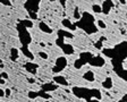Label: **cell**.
Instances as JSON below:
<instances>
[{
    "label": "cell",
    "mask_w": 127,
    "mask_h": 102,
    "mask_svg": "<svg viewBox=\"0 0 127 102\" xmlns=\"http://www.w3.org/2000/svg\"><path fill=\"white\" fill-rule=\"evenodd\" d=\"M95 47L98 48V49H101V48H102V42H101V41H99L98 43L95 44Z\"/></svg>",
    "instance_id": "31"
},
{
    "label": "cell",
    "mask_w": 127,
    "mask_h": 102,
    "mask_svg": "<svg viewBox=\"0 0 127 102\" xmlns=\"http://www.w3.org/2000/svg\"><path fill=\"white\" fill-rule=\"evenodd\" d=\"M39 95H40L39 92H35V91H30L29 93H27V97H29L30 99H32V100H33V99H36Z\"/></svg>",
    "instance_id": "19"
},
{
    "label": "cell",
    "mask_w": 127,
    "mask_h": 102,
    "mask_svg": "<svg viewBox=\"0 0 127 102\" xmlns=\"http://www.w3.org/2000/svg\"><path fill=\"white\" fill-rule=\"evenodd\" d=\"M91 95H92V98H94L95 100H99V101H100L101 98H102V94H101V92L99 91V90H95V89L91 90Z\"/></svg>",
    "instance_id": "15"
},
{
    "label": "cell",
    "mask_w": 127,
    "mask_h": 102,
    "mask_svg": "<svg viewBox=\"0 0 127 102\" xmlns=\"http://www.w3.org/2000/svg\"><path fill=\"white\" fill-rule=\"evenodd\" d=\"M5 91H6V97H10V94H11L10 89H6Z\"/></svg>",
    "instance_id": "30"
},
{
    "label": "cell",
    "mask_w": 127,
    "mask_h": 102,
    "mask_svg": "<svg viewBox=\"0 0 127 102\" xmlns=\"http://www.w3.org/2000/svg\"><path fill=\"white\" fill-rule=\"evenodd\" d=\"M39 29L41 30L42 32L47 33V34H51V33H52V29H51L50 26H48L44 22H40V23H39Z\"/></svg>",
    "instance_id": "9"
},
{
    "label": "cell",
    "mask_w": 127,
    "mask_h": 102,
    "mask_svg": "<svg viewBox=\"0 0 127 102\" xmlns=\"http://www.w3.org/2000/svg\"><path fill=\"white\" fill-rule=\"evenodd\" d=\"M58 89V85L57 84H44L42 85V90L44 92H49V91H55V90Z\"/></svg>",
    "instance_id": "12"
},
{
    "label": "cell",
    "mask_w": 127,
    "mask_h": 102,
    "mask_svg": "<svg viewBox=\"0 0 127 102\" xmlns=\"http://www.w3.org/2000/svg\"><path fill=\"white\" fill-rule=\"evenodd\" d=\"M89 102H100V101H99V100L93 99V100H89Z\"/></svg>",
    "instance_id": "36"
},
{
    "label": "cell",
    "mask_w": 127,
    "mask_h": 102,
    "mask_svg": "<svg viewBox=\"0 0 127 102\" xmlns=\"http://www.w3.org/2000/svg\"><path fill=\"white\" fill-rule=\"evenodd\" d=\"M67 59H66V57H59V58H57V60H56V66L58 68H60L61 70H63L64 68H66V66H67Z\"/></svg>",
    "instance_id": "6"
},
{
    "label": "cell",
    "mask_w": 127,
    "mask_h": 102,
    "mask_svg": "<svg viewBox=\"0 0 127 102\" xmlns=\"http://www.w3.org/2000/svg\"><path fill=\"white\" fill-rule=\"evenodd\" d=\"M112 1H109V0H106V1H103L102 2V5H101V7H102V13L103 14H109L110 13V10H111V8H112Z\"/></svg>",
    "instance_id": "3"
},
{
    "label": "cell",
    "mask_w": 127,
    "mask_h": 102,
    "mask_svg": "<svg viewBox=\"0 0 127 102\" xmlns=\"http://www.w3.org/2000/svg\"><path fill=\"white\" fill-rule=\"evenodd\" d=\"M3 67H5V64H3V61H1V63H0V68L3 69Z\"/></svg>",
    "instance_id": "34"
},
{
    "label": "cell",
    "mask_w": 127,
    "mask_h": 102,
    "mask_svg": "<svg viewBox=\"0 0 127 102\" xmlns=\"http://www.w3.org/2000/svg\"><path fill=\"white\" fill-rule=\"evenodd\" d=\"M21 24L23 25L25 29H31V27H33V22H32V19H23V21L21 22Z\"/></svg>",
    "instance_id": "16"
},
{
    "label": "cell",
    "mask_w": 127,
    "mask_h": 102,
    "mask_svg": "<svg viewBox=\"0 0 127 102\" xmlns=\"http://www.w3.org/2000/svg\"><path fill=\"white\" fill-rule=\"evenodd\" d=\"M102 86L107 90H110L111 87L114 86V82H112V78L111 77H106V79L102 82Z\"/></svg>",
    "instance_id": "11"
},
{
    "label": "cell",
    "mask_w": 127,
    "mask_h": 102,
    "mask_svg": "<svg viewBox=\"0 0 127 102\" xmlns=\"http://www.w3.org/2000/svg\"><path fill=\"white\" fill-rule=\"evenodd\" d=\"M61 24H63L64 27H67V29L70 30V31H75V30H76V25H74L73 23H70V21H69V19H67V18L63 19Z\"/></svg>",
    "instance_id": "10"
},
{
    "label": "cell",
    "mask_w": 127,
    "mask_h": 102,
    "mask_svg": "<svg viewBox=\"0 0 127 102\" xmlns=\"http://www.w3.org/2000/svg\"><path fill=\"white\" fill-rule=\"evenodd\" d=\"M84 64H85V63L82 60V59H77V60L74 63V67L77 68V69H79V68H82V66L84 65Z\"/></svg>",
    "instance_id": "20"
},
{
    "label": "cell",
    "mask_w": 127,
    "mask_h": 102,
    "mask_svg": "<svg viewBox=\"0 0 127 102\" xmlns=\"http://www.w3.org/2000/svg\"><path fill=\"white\" fill-rule=\"evenodd\" d=\"M83 78L87 82H94L95 81V75L92 70H87L83 74Z\"/></svg>",
    "instance_id": "8"
},
{
    "label": "cell",
    "mask_w": 127,
    "mask_h": 102,
    "mask_svg": "<svg viewBox=\"0 0 127 102\" xmlns=\"http://www.w3.org/2000/svg\"><path fill=\"white\" fill-rule=\"evenodd\" d=\"M25 68H26V70L29 71V73H31L32 75H35L37 71V68H39V66L36 65V64L34 63H26V65H25Z\"/></svg>",
    "instance_id": "4"
},
{
    "label": "cell",
    "mask_w": 127,
    "mask_h": 102,
    "mask_svg": "<svg viewBox=\"0 0 127 102\" xmlns=\"http://www.w3.org/2000/svg\"><path fill=\"white\" fill-rule=\"evenodd\" d=\"M40 1H35V0H33V1H26L25 2V9H27L30 11H33V13H37L39 11V7H40Z\"/></svg>",
    "instance_id": "1"
},
{
    "label": "cell",
    "mask_w": 127,
    "mask_h": 102,
    "mask_svg": "<svg viewBox=\"0 0 127 102\" xmlns=\"http://www.w3.org/2000/svg\"><path fill=\"white\" fill-rule=\"evenodd\" d=\"M21 50L23 51V53H24V56H25V57H27L29 59H31V60H33V59H34V56H33V53H31V51L27 49V47H22Z\"/></svg>",
    "instance_id": "14"
},
{
    "label": "cell",
    "mask_w": 127,
    "mask_h": 102,
    "mask_svg": "<svg viewBox=\"0 0 127 102\" xmlns=\"http://www.w3.org/2000/svg\"><path fill=\"white\" fill-rule=\"evenodd\" d=\"M10 102H13V101H10Z\"/></svg>",
    "instance_id": "37"
},
{
    "label": "cell",
    "mask_w": 127,
    "mask_h": 102,
    "mask_svg": "<svg viewBox=\"0 0 127 102\" xmlns=\"http://www.w3.org/2000/svg\"><path fill=\"white\" fill-rule=\"evenodd\" d=\"M29 16L31 17V19H37V13H33V11H30Z\"/></svg>",
    "instance_id": "25"
},
{
    "label": "cell",
    "mask_w": 127,
    "mask_h": 102,
    "mask_svg": "<svg viewBox=\"0 0 127 102\" xmlns=\"http://www.w3.org/2000/svg\"><path fill=\"white\" fill-rule=\"evenodd\" d=\"M39 94H40V97H42L43 99H47V100H49L51 98V95H49L47 92H44V91H42L41 93H39Z\"/></svg>",
    "instance_id": "23"
},
{
    "label": "cell",
    "mask_w": 127,
    "mask_h": 102,
    "mask_svg": "<svg viewBox=\"0 0 127 102\" xmlns=\"http://www.w3.org/2000/svg\"><path fill=\"white\" fill-rule=\"evenodd\" d=\"M119 102H127V94H125L124 97L122 98V100H120Z\"/></svg>",
    "instance_id": "32"
},
{
    "label": "cell",
    "mask_w": 127,
    "mask_h": 102,
    "mask_svg": "<svg viewBox=\"0 0 127 102\" xmlns=\"http://www.w3.org/2000/svg\"><path fill=\"white\" fill-rule=\"evenodd\" d=\"M39 57L41 58V59H48V57H49V56H48V53L45 52V51H39Z\"/></svg>",
    "instance_id": "22"
},
{
    "label": "cell",
    "mask_w": 127,
    "mask_h": 102,
    "mask_svg": "<svg viewBox=\"0 0 127 102\" xmlns=\"http://www.w3.org/2000/svg\"><path fill=\"white\" fill-rule=\"evenodd\" d=\"M74 18H75V19H77V21L82 19V15L79 14L78 8H75V10H74Z\"/></svg>",
    "instance_id": "21"
},
{
    "label": "cell",
    "mask_w": 127,
    "mask_h": 102,
    "mask_svg": "<svg viewBox=\"0 0 127 102\" xmlns=\"http://www.w3.org/2000/svg\"><path fill=\"white\" fill-rule=\"evenodd\" d=\"M92 58H93L92 53H90V52H84V53H82V55H81V58H79V59H82L84 63H90V61L92 60Z\"/></svg>",
    "instance_id": "13"
},
{
    "label": "cell",
    "mask_w": 127,
    "mask_h": 102,
    "mask_svg": "<svg viewBox=\"0 0 127 102\" xmlns=\"http://www.w3.org/2000/svg\"><path fill=\"white\" fill-rule=\"evenodd\" d=\"M0 97H1V98L6 97V91H5V90H3V89H2V87L0 89Z\"/></svg>",
    "instance_id": "27"
},
{
    "label": "cell",
    "mask_w": 127,
    "mask_h": 102,
    "mask_svg": "<svg viewBox=\"0 0 127 102\" xmlns=\"http://www.w3.org/2000/svg\"><path fill=\"white\" fill-rule=\"evenodd\" d=\"M90 64L92 66H94V67H102L106 64V60H104V58L102 56H95V57L92 58V60L90 61Z\"/></svg>",
    "instance_id": "2"
},
{
    "label": "cell",
    "mask_w": 127,
    "mask_h": 102,
    "mask_svg": "<svg viewBox=\"0 0 127 102\" xmlns=\"http://www.w3.org/2000/svg\"><path fill=\"white\" fill-rule=\"evenodd\" d=\"M5 81H6V79L0 78V84H1V85H3V84H5Z\"/></svg>",
    "instance_id": "35"
},
{
    "label": "cell",
    "mask_w": 127,
    "mask_h": 102,
    "mask_svg": "<svg viewBox=\"0 0 127 102\" xmlns=\"http://www.w3.org/2000/svg\"><path fill=\"white\" fill-rule=\"evenodd\" d=\"M53 81L57 85H64V86H68V81H67L64 76L61 75H57L53 77Z\"/></svg>",
    "instance_id": "5"
},
{
    "label": "cell",
    "mask_w": 127,
    "mask_h": 102,
    "mask_svg": "<svg viewBox=\"0 0 127 102\" xmlns=\"http://www.w3.org/2000/svg\"><path fill=\"white\" fill-rule=\"evenodd\" d=\"M120 76H122L124 79H126V81H127V70H124V73L120 74Z\"/></svg>",
    "instance_id": "28"
},
{
    "label": "cell",
    "mask_w": 127,
    "mask_h": 102,
    "mask_svg": "<svg viewBox=\"0 0 127 102\" xmlns=\"http://www.w3.org/2000/svg\"><path fill=\"white\" fill-rule=\"evenodd\" d=\"M61 49H63L65 55H73V53H74V47L71 44H69V43H65V44L61 47Z\"/></svg>",
    "instance_id": "7"
},
{
    "label": "cell",
    "mask_w": 127,
    "mask_h": 102,
    "mask_svg": "<svg viewBox=\"0 0 127 102\" xmlns=\"http://www.w3.org/2000/svg\"><path fill=\"white\" fill-rule=\"evenodd\" d=\"M27 82H29V83H35V79L34 78H27Z\"/></svg>",
    "instance_id": "33"
},
{
    "label": "cell",
    "mask_w": 127,
    "mask_h": 102,
    "mask_svg": "<svg viewBox=\"0 0 127 102\" xmlns=\"http://www.w3.org/2000/svg\"><path fill=\"white\" fill-rule=\"evenodd\" d=\"M18 49H16V48H13V49H10V58L13 59V60H16L17 58H18Z\"/></svg>",
    "instance_id": "17"
},
{
    "label": "cell",
    "mask_w": 127,
    "mask_h": 102,
    "mask_svg": "<svg viewBox=\"0 0 127 102\" xmlns=\"http://www.w3.org/2000/svg\"><path fill=\"white\" fill-rule=\"evenodd\" d=\"M92 10L94 14H101L102 13V7H101V5H93L92 6Z\"/></svg>",
    "instance_id": "18"
},
{
    "label": "cell",
    "mask_w": 127,
    "mask_h": 102,
    "mask_svg": "<svg viewBox=\"0 0 127 102\" xmlns=\"http://www.w3.org/2000/svg\"><path fill=\"white\" fill-rule=\"evenodd\" d=\"M96 23H98V27H100V29H103V30H104V29L107 27L106 23H104L103 21H101V19H100V21H98Z\"/></svg>",
    "instance_id": "24"
},
{
    "label": "cell",
    "mask_w": 127,
    "mask_h": 102,
    "mask_svg": "<svg viewBox=\"0 0 127 102\" xmlns=\"http://www.w3.org/2000/svg\"><path fill=\"white\" fill-rule=\"evenodd\" d=\"M1 5H3V6H10L11 5V1H1Z\"/></svg>",
    "instance_id": "29"
},
{
    "label": "cell",
    "mask_w": 127,
    "mask_h": 102,
    "mask_svg": "<svg viewBox=\"0 0 127 102\" xmlns=\"http://www.w3.org/2000/svg\"><path fill=\"white\" fill-rule=\"evenodd\" d=\"M0 78L7 79V78H9V75H8L6 71H1V74H0Z\"/></svg>",
    "instance_id": "26"
}]
</instances>
